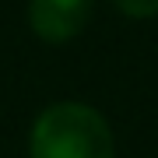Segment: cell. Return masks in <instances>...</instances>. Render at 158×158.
Returning <instances> with one entry per match:
<instances>
[{"label": "cell", "instance_id": "obj_1", "mask_svg": "<svg viewBox=\"0 0 158 158\" xmlns=\"http://www.w3.org/2000/svg\"><path fill=\"white\" fill-rule=\"evenodd\" d=\"M28 158H116L113 127L85 102H53L32 123Z\"/></svg>", "mask_w": 158, "mask_h": 158}, {"label": "cell", "instance_id": "obj_2", "mask_svg": "<svg viewBox=\"0 0 158 158\" xmlns=\"http://www.w3.org/2000/svg\"><path fill=\"white\" fill-rule=\"evenodd\" d=\"M88 18L91 0H28V25L49 46L70 42L74 35H81Z\"/></svg>", "mask_w": 158, "mask_h": 158}, {"label": "cell", "instance_id": "obj_3", "mask_svg": "<svg viewBox=\"0 0 158 158\" xmlns=\"http://www.w3.org/2000/svg\"><path fill=\"white\" fill-rule=\"evenodd\" d=\"M116 11L127 18H158V0H113Z\"/></svg>", "mask_w": 158, "mask_h": 158}]
</instances>
